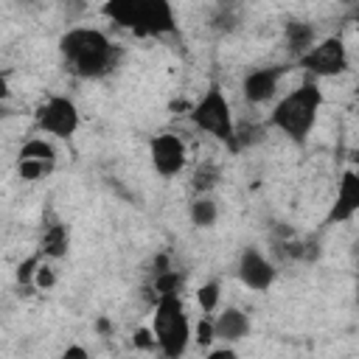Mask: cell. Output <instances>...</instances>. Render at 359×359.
<instances>
[{"label":"cell","mask_w":359,"mask_h":359,"mask_svg":"<svg viewBox=\"0 0 359 359\" xmlns=\"http://www.w3.org/2000/svg\"><path fill=\"white\" fill-rule=\"evenodd\" d=\"M59 50L67 67L81 79H101L121 62V48L98 28H70L59 39Z\"/></svg>","instance_id":"6da1fadb"},{"label":"cell","mask_w":359,"mask_h":359,"mask_svg":"<svg viewBox=\"0 0 359 359\" xmlns=\"http://www.w3.org/2000/svg\"><path fill=\"white\" fill-rule=\"evenodd\" d=\"M320 107H323V90L317 81L309 79L272 107L269 123L275 129H280L286 137H292L294 143H306L311 126L317 123Z\"/></svg>","instance_id":"7a4b0ae2"},{"label":"cell","mask_w":359,"mask_h":359,"mask_svg":"<svg viewBox=\"0 0 359 359\" xmlns=\"http://www.w3.org/2000/svg\"><path fill=\"white\" fill-rule=\"evenodd\" d=\"M151 331L157 337V348L165 359H180L191 342V325L185 317V306L180 294H165L154 303Z\"/></svg>","instance_id":"3957f363"},{"label":"cell","mask_w":359,"mask_h":359,"mask_svg":"<svg viewBox=\"0 0 359 359\" xmlns=\"http://www.w3.org/2000/svg\"><path fill=\"white\" fill-rule=\"evenodd\" d=\"M191 121L213 135L216 140H224L230 143V149H236V123H233V112H230V104L224 98V93L219 90V84H210L208 93L191 107Z\"/></svg>","instance_id":"277c9868"},{"label":"cell","mask_w":359,"mask_h":359,"mask_svg":"<svg viewBox=\"0 0 359 359\" xmlns=\"http://www.w3.org/2000/svg\"><path fill=\"white\" fill-rule=\"evenodd\" d=\"M300 67L306 73H311L314 79L317 76H339L348 70V50H345V42L339 36H325L323 42H317L303 59H300Z\"/></svg>","instance_id":"5b68a950"},{"label":"cell","mask_w":359,"mask_h":359,"mask_svg":"<svg viewBox=\"0 0 359 359\" xmlns=\"http://www.w3.org/2000/svg\"><path fill=\"white\" fill-rule=\"evenodd\" d=\"M36 126L56 137H70L79 129V109L70 98L53 95L36 109Z\"/></svg>","instance_id":"8992f818"},{"label":"cell","mask_w":359,"mask_h":359,"mask_svg":"<svg viewBox=\"0 0 359 359\" xmlns=\"http://www.w3.org/2000/svg\"><path fill=\"white\" fill-rule=\"evenodd\" d=\"M149 157H151V165L160 177H177L182 168H185V160H188V149H185V140L180 135H171V132H163L157 137H151L149 143Z\"/></svg>","instance_id":"52a82bcc"},{"label":"cell","mask_w":359,"mask_h":359,"mask_svg":"<svg viewBox=\"0 0 359 359\" xmlns=\"http://www.w3.org/2000/svg\"><path fill=\"white\" fill-rule=\"evenodd\" d=\"M359 213V168H348L339 177L337 196L331 202V210L325 216V224H342Z\"/></svg>","instance_id":"ba28073f"},{"label":"cell","mask_w":359,"mask_h":359,"mask_svg":"<svg viewBox=\"0 0 359 359\" xmlns=\"http://www.w3.org/2000/svg\"><path fill=\"white\" fill-rule=\"evenodd\" d=\"M238 280L252 292H266L275 283V266L255 247H247L238 258Z\"/></svg>","instance_id":"9c48e42d"},{"label":"cell","mask_w":359,"mask_h":359,"mask_svg":"<svg viewBox=\"0 0 359 359\" xmlns=\"http://www.w3.org/2000/svg\"><path fill=\"white\" fill-rule=\"evenodd\" d=\"M280 76H283V67H258V70H250L244 76V81H241L244 101H250V104H266L278 93Z\"/></svg>","instance_id":"30bf717a"},{"label":"cell","mask_w":359,"mask_h":359,"mask_svg":"<svg viewBox=\"0 0 359 359\" xmlns=\"http://www.w3.org/2000/svg\"><path fill=\"white\" fill-rule=\"evenodd\" d=\"M177 31V20H174V8L165 0H143V14H140V31L137 34H174Z\"/></svg>","instance_id":"8fae6325"},{"label":"cell","mask_w":359,"mask_h":359,"mask_svg":"<svg viewBox=\"0 0 359 359\" xmlns=\"http://www.w3.org/2000/svg\"><path fill=\"white\" fill-rule=\"evenodd\" d=\"M314 39H317V28L311 22H306V20H289L283 25V45H286L289 56L297 59V62L317 45Z\"/></svg>","instance_id":"7c38bea8"},{"label":"cell","mask_w":359,"mask_h":359,"mask_svg":"<svg viewBox=\"0 0 359 359\" xmlns=\"http://www.w3.org/2000/svg\"><path fill=\"white\" fill-rule=\"evenodd\" d=\"M213 328H216V337H219V339H224V342H238V339H244V337L250 334V317H247L241 309L230 306V309H224V311L216 314Z\"/></svg>","instance_id":"4fadbf2b"},{"label":"cell","mask_w":359,"mask_h":359,"mask_svg":"<svg viewBox=\"0 0 359 359\" xmlns=\"http://www.w3.org/2000/svg\"><path fill=\"white\" fill-rule=\"evenodd\" d=\"M112 22H118L121 28H132L135 34L140 31V14H143V0H112L104 3L101 8Z\"/></svg>","instance_id":"5bb4252c"},{"label":"cell","mask_w":359,"mask_h":359,"mask_svg":"<svg viewBox=\"0 0 359 359\" xmlns=\"http://www.w3.org/2000/svg\"><path fill=\"white\" fill-rule=\"evenodd\" d=\"M70 250V233L62 222H53V224H45L42 230V238H39V252L45 258H65Z\"/></svg>","instance_id":"9a60e30c"},{"label":"cell","mask_w":359,"mask_h":359,"mask_svg":"<svg viewBox=\"0 0 359 359\" xmlns=\"http://www.w3.org/2000/svg\"><path fill=\"white\" fill-rule=\"evenodd\" d=\"M216 219H219V208H216V202L210 196H196L191 202V222L196 227H213Z\"/></svg>","instance_id":"2e32d148"},{"label":"cell","mask_w":359,"mask_h":359,"mask_svg":"<svg viewBox=\"0 0 359 359\" xmlns=\"http://www.w3.org/2000/svg\"><path fill=\"white\" fill-rule=\"evenodd\" d=\"M219 180H222V171H219V165H213V163H202V165L194 171V177H191V185H194V191H196L199 196H208V191H213Z\"/></svg>","instance_id":"e0dca14e"},{"label":"cell","mask_w":359,"mask_h":359,"mask_svg":"<svg viewBox=\"0 0 359 359\" xmlns=\"http://www.w3.org/2000/svg\"><path fill=\"white\" fill-rule=\"evenodd\" d=\"M20 160H39V163H50V165H53V163H56V151H53V146H50L48 140L34 137V140L22 143Z\"/></svg>","instance_id":"ac0fdd59"},{"label":"cell","mask_w":359,"mask_h":359,"mask_svg":"<svg viewBox=\"0 0 359 359\" xmlns=\"http://www.w3.org/2000/svg\"><path fill=\"white\" fill-rule=\"evenodd\" d=\"M180 286H182V275L177 269H168L163 275H154V280H151V292H154L157 300L165 297V294H180Z\"/></svg>","instance_id":"d6986e66"},{"label":"cell","mask_w":359,"mask_h":359,"mask_svg":"<svg viewBox=\"0 0 359 359\" xmlns=\"http://www.w3.org/2000/svg\"><path fill=\"white\" fill-rule=\"evenodd\" d=\"M219 297H222V289H219V283H216V280L202 283V286L196 289V303H199V309H202L205 314H213V311H216Z\"/></svg>","instance_id":"ffe728a7"},{"label":"cell","mask_w":359,"mask_h":359,"mask_svg":"<svg viewBox=\"0 0 359 359\" xmlns=\"http://www.w3.org/2000/svg\"><path fill=\"white\" fill-rule=\"evenodd\" d=\"M50 163H39V160H20L17 157V174H20V180H25V182H34V180H39V177H45V174H50Z\"/></svg>","instance_id":"44dd1931"},{"label":"cell","mask_w":359,"mask_h":359,"mask_svg":"<svg viewBox=\"0 0 359 359\" xmlns=\"http://www.w3.org/2000/svg\"><path fill=\"white\" fill-rule=\"evenodd\" d=\"M42 258H45L42 252H34V255H28L25 261H20V266H17V283H20V286H34V275H36Z\"/></svg>","instance_id":"7402d4cb"},{"label":"cell","mask_w":359,"mask_h":359,"mask_svg":"<svg viewBox=\"0 0 359 359\" xmlns=\"http://www.w3.org/2000/svg\"><path fill=\"white\" fill-rule=\"evenodd\" d=\"M216 31H224V34H230L236 25H238V17L230 11V8H219L216 11V17H213V22H210Z\"/></svg>","instance_id":"603a6c76"},{"label":"cell","mask_w":359,"mask_h":359,"mask_svg":"<svg viewBox=\"0 0 359 359\" xmlns=\"http://www.w3.org/2000/svg\"><path fill=\"white\" fill-rule=\"evenodd\" d=\"M53 286H56V272L42 261L39 269H36V275H34V289H45V292H48V289H53Z\"/></svg>","instance_id":"cb8c5ba5"},{"label":"cell","mask_w":359,"mask_h":359,"mask_svg":"<svg viewBox=\"0 0 359 359\" xmlns=\"http://www.w3.org/2000/svg\"><path fill=\"white\" fill-rule=\"evenodd\" d=\"M255 140H261V129L258 126H236V149H241V146H250V143H255Z\"/></svg>","instance_id":"d4e9b609"},{"label":"cell","mask_w":359,"mask_h":359,"mask_svg":"<svg viewBox=\"0 0 359 359\" xmlns=\"http://www.w3.org/2000/svg\"><path fill=\"white\" fill-rule=\"evenodd\" d=\"M199 345H210L216 339V328H213V320L210 317H202L199 325H196V337H194Z\"/></svg>","instance_id":"484cf974"},{"label":"cell","mask_w":359,"mask_h":359,"mask_svg":"<svg viewBox=\"0 0 359 359\" xmlns=\"http://www.w3.org/2000/svg\"><path fill=\"white\" fill-rule=\"evenodd\" d=\"M132 342H135V348H140V351H154V348H157V337H154L151 328H137L135 337H132Z\"/></svg>","instance_id":"4316f807"},{"label":"cell","mask_w":359,"mask_h":359,"mask_svg":"<svg viewBox=\"0 0 359 359\" xmlns=\"http://www.w3.org/2000/svg\"><path fill=\"white\" fill-rule=\"evenodd\" d=\"M62 359H90V356H87V351L81 345H67L65 353H62Z\"/></svg>","instance_id":"83f0119b"},{"label":"cell","mask_w":359,"mask_h":359,"mask_svg":"<svg viewBox=\"0 0 359 359\" xmlns=\"http://www.w3.org/2000/svg\"><path fill=\"white\" fill-rule=\"evenodd\" d=\"M151 266H154V269H151L154 275H163V272H168V269H171V266H168V255H165V252L154 255V264H151Z\"/></svg>","instance_id":"f1b7e54d"},{"label":"cell","mask_w":359,"mask_h":359,"mask_svg":"<svg viewBox=\"0 0 359 359\" xmlns=\"http://www.w3.org/2000/svg\"><path fill=\"white\" fill-rule=\"evenodd\" d=\"M208 359H238V353L233 348H216L208 353Z\"/></svg>","instance_id":"f546056e"},{"label":"cell","mask_w":359,"mask_h":359,"mask_svg":"<svg viewBox=\"0 0 359 359\" xmlns=\"http://www.w3.org/2000/svg\"><path fill=\"white\" fill-rule=\"evenodd\" d=\"M95 328H98V334H109V331H112V323H109L107 317H101V320L95 323Z\"/></svg>","instance_id":"4dcf8cb0"},{"label":"cell","mask_w":359,"mask_h":359,"mask_svg":"<svg viewBox=\"0 0 359 359\" xmlns=\"http://www.w3.org/2000/svg\"><path fill=\"white\" fill-rule=\"evenodd\" d=\"M353 163H356V165H359V151H353Z\"/></svg>","instance_id":"1f68e13d"},{"label":"cell","mask_w":359,"mask_h":359,"mask_svg":"<svg viewBox=\"0 0 359 359\" xmlns=\"http://www.w3.org/2000/svg\"><path fill=\"white\" fill-rule=\"evenodd\" d=\"M356 300H359V278H356Z\"/></svg>","instance_id":"d6a6232c"},{"label":"cell","mask_w":359,"mask_h":359,"mask_svg":"<svg viewBox=\"0 0 359 359\" xmlns=\"http://www.w3.org/2000/svg\"><path fill=\"white\" fill-rule=\"evenodd\" d=\"M356 28H359V11H356Z\"/></svg>","instance_id":"836d02e7"},{"label":"cell","mask_w":359,"mask_h":359,"mask_svg":"<svg viewBox=\"0 0 359 359\" xmlns=\"http://www.w3.org/2000/svg\"><path fill=\"white\" fill-rule=\"evenodd\" d=\"M356 272H359V261H356Z\"/></svg>","instance_id":"e575fe53"},{"label":"cell","mask_w":359,"mask_h":359,"mask_svg":"<svg viewBox=\"0 0 359 359\" xmlns=\"http://www.w3.org/2000/svg\"><path fill=\"white\" fill-rule=\"evenodd\" d=\"M356 98H359V90H356Z\"/></svg>","instance_id":"d590c367"}]
</instances>
